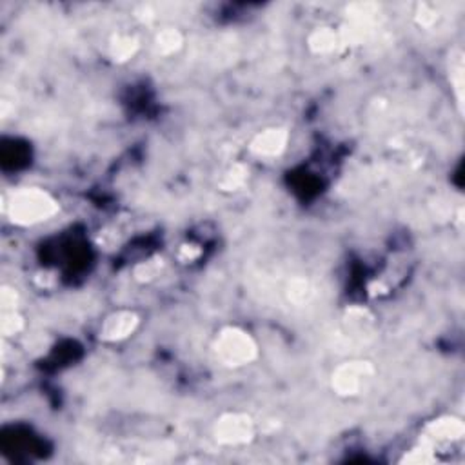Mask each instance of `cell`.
I'll return each mask as SVG.
<instances>
[{
    "mask_svg": "<svg viewBox=\"0 0 465 465\" xmlns=\"http://www.w3.org/2000/svg\"><path fill=\"white\" fill-rule=\"evenodd\" d=\"M58 213L55 198L39 188L16 189L9 198L8 215L16 225H35L49 220Z\"/></svg>",
    "mask_w": 465,
    "mask_h": 465,
    "instance_id": "obj_1",
    "label": "cell"
},
{
    "mask_svg": "<svg viewBox=\"0 0 465 465\" xmlns=\"http://www.w3.org/2000/svg\"><path fill=\"white\" fill-rule=\"evenodd\" d=\"M215 353L228 367H242L257 358V342L240 327H224L215 340Z\"/></svg>",
    "mask_w": 465,
    "mask_h": 465,
    "instance_id": "obj_2",
    "label": "cell"
},
{
    "mask_svg": "<svg viewBox=\"0 0 465 465\" xmlns=\"http://www.w3.org/2000/svg\"><path fill=\"white\" fill-rule=\"evenodd\" d=\"M374 377V367L369 362L353 360L338 365L333 373V389L340 397H358L369 389Z\"/></svg>",
    "mask_w": 465,
    "mask_h": 465,
    "instance_id": "obj_3",
    "label": "cell"
},
{
    "mask_svg": "<svg viewBox=\"0 0 465 465\" xmlns=\"http://www.w3.org/2000/svg\"><path fill=\"white\" fill-rule=\"evenodd\" d=\"M255 424L244 413H225L215 424V438L224 445H244L253 440Z\"/></svg>",
    "mask_w": 465,
    "mask_h": 465,
    "instance_id": "obj_4",
    "label": "cell"
},
{
    "mask_svg": "<svg viewBox=\"0 0 465 465\" xmlns=\"http://www.w3.org/2000/svg\"><path fill=\"white\" fill-rule=\"evenodd\" d=\"M289 133L284 128H269L265 131L258 133L257 137L251 140L249 149L253 155L260 158H273L282 155L287 148Z\"/></svg>",
    "mask_w": 465,
    "mask_h": 465,
    "instance_id": "obj_5",
    "label": "cell"
},
{
    "mask_svg": "<svg viewBox=\"0 0 465 465\" xmlns=\"http://www.w3.org/2000/svg\"><path fill=\"white\" fill-rule=\"evenodd\" d=\"M138 327V317L133 311H118L106 318L101 329V338L104 342H121L131 337Z\"/></svg>",
    "mask_w": 465,
    "mask_h": 465,
    "instance_id": "obj_6",
    "label": "cell"
},
{
    "mask_svg": "<svg viewBox=\"0 0 465 465\" xmlns=\"http://www.w3.org/2000/svg\"><path fill=\"white\" fill-rule=\"evenodd\" d=\"M464 436V424L460 418L441 417L438 420L431 421L425 429V436L421 440L429 441L431 445L438 441H456Z\"/></svg>",
    "mask_w": 465,
    "mask_h": 465,
    "instance_id": "obj_7",
    "label": "cell"
},
{
    "mask_svg": "<svg viewBox=\"0 0 465 465\" xmlns=\"http://www.w3.org/2000/svg\"><path fill=\"white\" fill-rule=\"evenodd\" d=\"M309 49L313 53H318V55H327V53L337 51L340 44V36H338V31L331 28H318L315 29L307 39Z\"/></svg>",
    "mask_w": 465,
    "mask_h": 465,
    "instance_id": "obj_8",
    "label": "cell"
},
{
    "mask_svg": "<svg viewBox=\"0 0 465 465\" xmlns=\"http://www.w3.org/2000/svg\"><path fill=\"white\" fill-rule=\"evenodd\" d=\"M138 51V41L131 35H116L109 44V56L116 62H126Z\"/></svg>",
    "mask_w": 465,
    "mask_h": 465,
    "instance_id": "obj_9",
    "label": "cell"
},
{
    "mask_svg": "<svg viewBox=\"0 0 465 465\" xmlns=\"http://www.w3.org/2000/svg\"><path fill=\"white\" fill-rule=\"evenodd\" d=\"M184 44V36L178 29L175 28H165L162 31H158L157 39H155V48H157L158 55H173Z\"/></svg>",
    "mask_w": 465,
    "mask_h": 465,
    "instance_id": "obj_10",
    "label": "cell"
},
{
    "mask_svg": "<svg viewBox=\"0 0 465 465\" xmlns=\"http://www.w3.org/2000/svg\"><path fill=\"white\" fill-rule=\"evenodd\" d=\"M449 76L451 84L456 91L458 104L461 106V101H464V53L460 49L451 53L449 56Z\"/></svg>",
    "mask_w": 465,
    "mask_h": 465,
    "instance_id": "obj_11",
    "label": "cell"
},
{
    "mask_svg": "<svg viewBox=\"0 0 465 465\" xmlns=\"http://www.w3.org/2000/svg\"><path fill=\"white\" fill-rule=\"evenodd\" d=\"M249 178V171L245 165L235 164L220 180V188L224 191H238L240 188H244V184Z\"/></svg>",
    "mask_w": 465,
    "mask_h": 465,
    "instance_id": "obj_12",
    "label": "cell"
},
{
    "mask_svg": "<svg viewBox=\"0 0 465 465\" xmlns=\"http://www.w3.org/2000/svg\"><path fill=\"white\" fill-rule=\"evenodd\" d=\"M162 267H164L162 258H151V260L148 262H142V264L137 265V269H135V278H137L138 282H149L158 277Z\"/></svg>",
    "mask_w": 465,
    "mask_h": 465,
    "instance_id": "obj_13",
    "label": "cell"
},
{
    "mask_svg": "<svg viewBox=\"0 0 465 465\" xmlns=\"http://www.w3.org/2000/svg\"><path fill=\"white\" fill-rule=\"evenodd\" d=\"M24 327V320L16 311H4L2 315V333L6 337H13V334H19Z\"/></svg>",
    "mask_w": 465,
    "mask_h": 465,
    "instance_id": "obj_14",
    "label": "cell"
},
{
    "mask_svg": "<svg viewBox=\"0 0 465 465\" xmlns=\"http://www.w3.org/2000/svg\"><path fill=\"white\" fill-rule=\"evenodd\" d=\"M436 19H438V13L434 11L431 6H427V4L418 6V11H417L418 24L424 26V28H431V26L436 22Z\"/></svg>",
    "mask_w": 465,
    "mask_h": 465,
    "instance_id": "obj_15",
    "label": "cell"
},
{
    "mask_svg": "<svg viewBox=\"0 0 465 465\" xmlns=\"http://www.w3.org/2000/svg\"><path fill=\"white\" fill-rule=\"evenodd\" d=\"M309 295V285L304 280H295L289 285V298L293 302H304Z\"/></svg>",
    "mask_w": 465,
    "mask_h": 465,
    "instance_id": "obj_16",
    "label": "cell"
},
{
    "mask_svg": "<svg viewBox=\"0 0 465 465\" xmlns=\"http://www.w3.org/2000/svg\"><path fill=\"white\" fill-rule=\"evenodd\" d=\"M202 255V249L198 247V245L195 244H185L182 245L180 251H178V258H180L182 262H193L197 260L198 257Z\"/></svg>",
    "mask_w": 465,
    "mask_h": 465,
    "instance_id": "obj_17",
    "label": "cell"
},
{
    "mask_svg": "<svg viewBox=\"0 0 465 465\" xmlns=\"http://www.w3.org/2000/svg\"><path fill=\"white\" fill-rule=\"evenodd\" d=\"M0 304H2V311H15L16 293L11 287H2V293H0Z\"/></svg>",
    "mask_w": 465,
    "mask_h": 465,
    "instance_id": "obj_18",
    "label": "cell"
}]
</instances>
